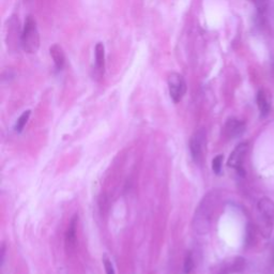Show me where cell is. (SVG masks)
Returning <instances> with one entry per match:
<instances>
[{
    "instance_id": "5bb4252c",
    "label": "cell",
    "mask_w": 274,
    "mask_h": 274,
    "mask_svg": "<svg viewBox=\"0 0 274 274\" xmlns=\"http://www.w3.org/2000/svg\"><path fill=\"white\" fill-rule=\"evenodd\" d=\"M195 267V262H194L193 254L192 252H188L186 257H185V262H184V272L185 274H191Z\"/></svg>"
},
{
    "instance_id": "5b68a950",
    "label": "cell",
    "mask_w": 274,
    "mask_h": 274,
    "mask_svg": "<svg viewBox=\"0 0 274 274\" xmlns=\"http://www.w3.org/2000/svg\"><path fill=\"white\" fill-rule=\"evenodd\" d=\"M169 96L175 103H179L187 93V83L185 77L179 73H171L168 76Z\"/></svg>"
},
{
    "instance_id": "6da1fadb",
    "label": "cell",
    "mask_w": 274,
    "mask_h": 274,
    "mask_svg": "<svg viewBox=\"0 0 274 274\" xmlns=\"http://www.w3.org/2000/svg\"><path fill=\"white\" fill-rule=\"evenodd\" d=\"M216 201V194L209 193L199 203L193 219V228L196 233L202 235L209 231Z\"/></svg>"
},
{
    "instance_id": "3957f363",
    "label": "cell",
    "mask_w": 274,
    "mask_h": 274,
    "mask_svg": "<svg viewBox=\"0 0 274 274\" xmlns=\"http://www.w3.org/2000/svg\"><path fill=\"white\" fill-rule=\"evenodd\" d=\"M20 47L28 54H36L40 49V34L37 21L30 15L26 18L20 33Z\"/></svg>"
},
{
    "instance_id": "4fadbf2b",
    "label": "cell",
    "mask_w": 274,
    "mask_h": 274,
    "mask_svg": "<svg viewBox=\"0 0 274 274\" xmlns=\"http://www.w3.org/2000/svg\"><path fill=\"white\" fill-rule=\"evenodd\" d=\"M30 113L31 111L30 110H26L21 113V115L19 116V118L17 119L16 123H15V131L17 133H20L22 130H24L25 128V125L27 124L28 120H29V117H30Z\"/></svg>"
},
{
    "instance_id": "ac0fdd59",
    "label": "cell",
    "mask_w": 274,
    "mask_h": 274,
    "mask_svg": "<svg viewBox=\"0 0 274 274\" xmlns=\"http://www.w3.org/2000/svg\"><path fill=\"white\" fill-rule=\"evenodd\" d=\"M254 238H255V231H254V228L252 226H250V225H248L247 226V231H246V243H247V245L253 243Z\"/></svg>"
},
{
    "instance_id": "30bf717a",
    "label": "cell",
    "mask_w": 274,
    "mask_h": 274,
    "mask_svg": "<svg viewBox=\"0 0 274 274\" xmlns=\"http://www.w3.org/2000/svg\"><path fill=\"white\" fill-rule=\"evenodd\" d=\"M257 106L260 112V116L266 118L271 111V100L265 90H259L256 97Z\"/></svg>"
},
{
    "instance_id": "8fae6325",
    "label": "cell",
    "mask_w": 274,
    "mask_h": 274,
    "mask_svg": "<svg viewBox=\"0 0 274 274\" xmlns=\"http://www.w3.org/2000/svg\"><path fill=\"white\" fill-rule=\"evenodd\" d=\"M96 53V74L101 76L105 68V48L103 43H98L95 49Z\"/></svg>"
},
{
    "instance_id": "52a82bcc",
    "label": "cell",
    "mask_w": 274,
    "mask_h": 274,
    "mask_svg": "<svg viewBox=\"0 0 274 274\" xmlns=\"http://www.w3.org/2000/svg\"><path fill=\"white\" fill-rule=\"evenodd\" d=\"M247 149H248L247 143L239 144L235 148L234 151L231 153L230 158H228V161H227L228 167L234 168V169L238 170L239 174L244 175V170H243L242 165H243V161H244L245 154L247 152Z\"/></svg>"
},
{
    "instance_id": "277c9868",
    "label": "cell",
    "mask_w": 274,
    "mask_h": 274,
    "mask_svg": "<svg viewBox=\"0 0 274 274\" xmlns=\"http://www.w3.org/2000/svg\"><path fill=\"white\" fill-rule=\"evenodd\" d=\"M246 266L245 259L241 256H236L225 259L216 264L211 269L212 274H236L244 271Z\"/></svg>"
},
{
    "instance_id": "7a4b0ae2",
    "label": "cell",
    "mask_w": 274,
    "mask_h": 274,
    "mask_svg": "<svg viewBox=\"0 0 274 274\" xmlns=\"http://www.w3.org/2000/svg\"><path fill=\"white\" fill-rule=\"evenodd\" d=\"M258 227L261 235L269 238L274 226V201L269 197H262L257 203Z\"/></svg>"
},
{
    "instance_id": "8992f818",
    "label": "cell",
    "mask_w": 274,
    "mask_h": 274,
    "mask_svg": "<svg viewBox=\"0 0 274 274\" xmlns=\"http://www.w3.org/2000/svg\"><path fill=\"white\" fill-rule=\"evenodd\" d=\"M206 145V132L203 129H199L194 133V135L190 140V153L193 158V161L196 164H200L203 148Z\"/></svg>"
},
{
    "instance_id": "ba28073f",
    "label": "cell",
    "mask_w": 274,
    "mask_h": 274,
    "mask_svg": "<svg viewBox=\"0 0 274 274\" xmlns=\"http://www.w3.org/2000/svg\"><path fill=\"white\" fill-rule=\"evenodd\" d=\"M245 131V123L241 120L236 119V118H231L228 119L225 123L224 132L225 135L230 139H239L243 135Z\"/></svg>"
},
{
    "instance_id": "7c38bea8",
    "label": "cell",
    "mask_w": 274,
    "mask_h": 274,
    "mask_svg": "<svg viewBox=\"0 0 274 274\" xmlns=\"http://www.w3.org/2000/svg\"><path fill=\"white\" fill-rule=\"evenodd\" d=\"M50 54H51V57L57 70L58 71L62 70L65 63V57H64V53L61 47H59V45H57V44H54L50 49Z\"/></svg>"
},
{
    "instance_id": "2e32d148",
    "label": "cell",
    "mask_w": 274,
    "mask_h": 274,
    "mask_svg": "<svg viewBox=\"0 0 274 274\" xmlns=\"http://www.w3.org/2000/svg\"><path fill=\"white\" fill-rule=\"evenodd\" d=\"M103 265H104V269H105L106 274H116L110 259L106 255L103 256Z\"/></svg>"
},
{
    "instance_id": "9a60e30c",
    "label": "cell",
    "mask_w": 274,
    "mask_h": 274,
    "mask_svg": "<svg viewBox=\"0 0 274 274\" xmlns=\"http://www.w3.org/2000/svg\"><path fill=\"white\" fill-rule=\"evenodd\" d=\"M223 158L224 156L222 154H219L212 159V170L215 175H220L222 173Z\"/></svg>"
},
{
    "instance_id": "e0dca14e",
    "label": "cell",
    "mask_w": 274,
    "mask_h": 274,
    "mask_svg": "<svg viewBox=\"0 0 274 274\" xmlns=\"http://www.w3.org/2000/svg\"><path fill=\"white\" fill-rule=\"evenodd\" d=\"M253 2L259 13H264L269 5V0H253Z\"/></svg>"
},
{
    "instance_id": "9c48e42d",
    "label": "cell",
    "mask_w": 274,
    "mask_h": 274,
    "mask_svg": "<svg viewBox=\"0 0 274 274\" xmlns=\"http://www.w3.org/2000/svg\"><path fill=\"white\" fill-rule=\"evenodd\" d=\"M76 226H77V215H74L70 224L67 226L65 233V248L66 252H72L76 243Z\"/></svg>"
}]
</instances>
